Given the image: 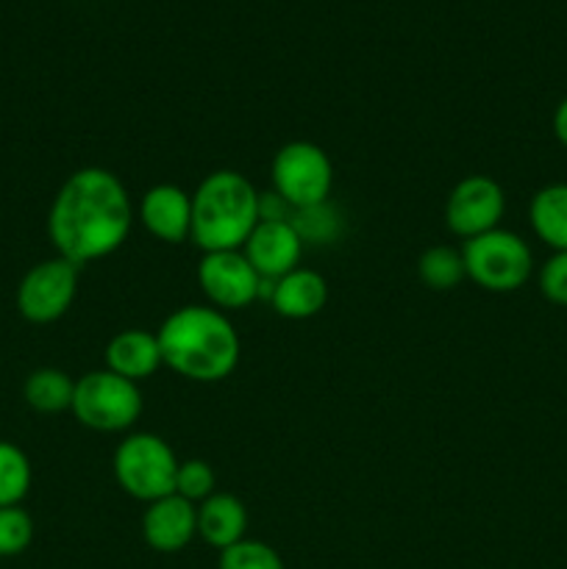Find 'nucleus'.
<instances>
[{
  "label": "nucleus",
  "mask_w": 567,
  "mask_h": 569,
  "mask_svg": "<svg viewBox=\"0 0 567 569\" xmlns=\"http://www.w3.org/2000/svg\"><path fill=\"white\" fill-rule=\"evenodd\" d=\"M133 226V203L120 178L103 167H81L56 192L48 237L61 259L76 267L122 248Z\"/></svg>",
  "instance_id": "nucleus-1"
},
{
  "label": "nucleus",
  "mask_w": 567,
  "mask_h": 569,
  "mask_svg": "<svg viewBox=\"0 0 567 569\" xmlns=\"http://www.w3.org/2000/svg\"><path fill=\"white\" fill-rule=\"evenodd\" d=\"M161 361L187 381L217 383L239 365V333L215 306H181L156 331Z\"/></svg>",
  "instance_id": "nucleus-2"
},
{
  "label": "nucleus",
  "mask_w": 567,
  "mask_h": 569,
  "mask_svg": "<svg viewBox=\"0 0 567 569\" xmlns=\"http://www.w3.org/2000/svg\"><path fill=\"white\" fill-rule=\"evenodd\" d=\"M261 220V194L237 170H215L192 194V242L203 253L242 250Z\"/></svg>",
  "instance_id": "nucleus-3"
},
{
  "label": "nucleus",
  "mask_w": 567,
  "mask_h": 569,
  "mask_svg": "<svg viewBox=\"0 0 567 569\" xmlns=\"http://www.w3.org/2000/svg\"><path fill=\"white\" fill-rule=\"evenodd\" d=\"M461 259H465L467 278L476 287L498 295L517 292L526 287L534 272V256L526 239L504 228L467 239Z\"/></svg>",
  "instance_id": "nucleus-4"
},
{
  "label": "nucleus",
  "mask_w": 567,
  "mask_h": 569,
  "mask_svg": "<svg viewBox=\"0 0 567 569\" xmlns=\"http://www.w3.org/2000/svg\"><path fill=\"white\" fill-rule=\"evenodd\" d=\"M70 411L89 431L120 433L142 415V392L117 372L92 370L76 381Z\"/></svg>",
  "instance_id": "nucleus-5"
},
{
  "label": "nucleus",
  "mask_w": 567,
  "mask_h": 569,
  "mask_svg": "<svg viewBox=\"0 0 567 569\" xmlns=\"http://www.w3.org/2000/svg\"><path fill=\"white\" fill-rule=\"evenodd\" d=\"M181 461L156 433H131L115 450V478L126 495L142 503L176 495V472Z\"/></svg>",
  "instance_id": "nucleus-6"
},
{
  "label": "nucleus",
  "mask_w": 567,
  "mask_h": 569,
  "mask_svg": "<svg viewBox=\"0 0 567 569\" xmlns=\"http://www.w3.org/2000/svg\"><path fill=\"white\" fill-rule=\"evenodd\" d=\"M272 192L289 209H311L328 203L334 187V164L326 150L315 142H287L278 148L270 164Z\"/></svg>",
  "instance_id": "nucleus-7"
},
{
  "label": "nucleus",
  "mask_w": 567,
  "mask_h": 569,
  "mask_svg": "<svg viewBox=\"0 0 567 569\" xmlns=\"http://www.w3.org/2000/svg\"><path fill=\"white\" fill-rule=\"evenodd\" d=\"M78 292V267L72 261L53 256L26 272L17 287V311L28 322L48 326L70 311Z\"/></svg>",
  "instance_id": "nucleus-8"
},
{
  "label": "nucleus",
  "mask_w": 567,
  "mask_h": 569,
  "mask_svg": "<svg viewBox=\"0 0 567 569\" xmlns=\"http://www.w3.org/2000/svg\"><path fill=\"white\" fill-rule=\"evenodd\" d=\"M506 211V194L495 178L467 176L450 189L445 203V222L456 237L467 239L500 228Z\"/></svg>",
  "instance_id": "nucleus-9"
},
{
  "label": "nucleus",
  "mask_w": 567,
  "mask_h": 569,
  "mask_svg": "<svg viewBox=\"0 0 567 569\" xmlns=\"http://www.w3.org/2000/svg\"><path fill=\"white\" fill-rule=\"evenodd\" d=\"M198 283L215 309H245L259 298L261 276L250 267L242 250L203 253L198 264Z\"/></svg>",
  "instance_id": "nucleus-10"
},
{
  "label": "nucleus",
  "mask_w": 567,
  "mask_h": 569,
  "mask_svg": "<svg viewBox=\"0 0 567 569\" xmlns=\"http://www.w3.org/2000/svg\"><path fill=\"white\" fill-rule=\"evenodd\" d=\"M242 253L261 278L278 281L300 264L304 237L292 220H259L242 244Z\"/></svg>",
  "instance_id": "nucleus-11"
},
{
  "label": "nucleus",
  "mask_w": 567,
  "mask_h": 569,
  "mask_svg": "<svg viewBox=\"0 0 567 569\" xmlns=\"http://www.w3.org/2000/svg\"><path fill=\"white\" fill-rule=\"evenodd\" d=\"M137 217L145 231L161 242H187L192 237V194L176 183H156L139 200Z\"/></svg>",
  "instance_id": "nucleus-12"
},
{
  "label": "nucleus",
  "mask_w": 567,
  "mask_h": 569,
  "mask_svg": "<svg viewBox=\"0 0 567 569\" xmlns=\"http://www.w3.org/2000/svg\"><path fill=\"white\" fill-rule=\"evenodd\" d=\"M198 537V506L181 495L148 503L142 515V539L156 553H178Z\"/></svg>",
  "instance_id": "nucleus-13"
},
{
  "label": "nucleus",
  "mask_w": 567,
  "mask_h": 569,
  "mask_svg": "<svg viewBox=\"0 0 567 569\" xmlns=\"http://www.w3.org/2000/svg\"><path fill=\"white\" fill-rule=\"evenodd\" d=\"M270 303L276 315L287 317V320H309L326 309L328 281L320 272L295 267L292 272L272 283Z\"/></svg>",
  "instance_id": "nucleus-14"
},
{
  "label": "nucleus",
  "mask_w": 567,
  "mask_h": 569,
  "mask_svg": "<svg viewBox=\"0 0 567 569\" xmlns=\"http://www.w3.org/2000/svg\"><path fill=\"white\" fill-rule=\"evenodd\" d=\"M161 365L165 361H161L159 339H156V333L142 331V328L120 331L106 345V370L117 372V376L128 378L133 383L153 376Z\"/></svg>",
  "instance_id": "nucleus-15"
},
{
  "label": "nucleus",
  "mask_w": 567,
  "mask_h": 569,
  "mask_svg": "<svg viewBox=\"0 0 567 569\" xmlns=\"http://www.w3.org/2000/svg\"><path fill=\"white\" fill-rule=\"evenodd\" d=\"M248 533V509L237 495L215 492L198 503V537L209 548L226 550L231 545L242 542Z\"/></svg>",
  "instance_id": "nucleus-16"
},
{
  "label": "nucleus",
  "mask_w": 567,
  "mask_h": 569,
  "mask_svg": "<svg viewBox=\"0 0 567 569\" xmlns=\"http://www.w3.org/2000/svg\"><path fill=\"white\" fill-rule=\"evenodd\" d=\"M528 222L548 248L567 250V183H548L528 206Z\"/></svg>",
  "instance_id": "nucleus-17"
},
{
  "label": "nucleus",
  "mask_w": 567,
  "mask_h": 569,
  "mask_svg": "<svg viewBox=\"0 0 567 569\" xmlns=\"http://www.w3.org/2000/svg\"><path fill=\"white\" fill-rule=\"evenodd\" d=\"M72 392H76V381L64 370H56V367L33 370L28 376L26 387H22L26 403L33 411H39V415H59V411H67L72 406Z\"/></svg>",
  "instance_id": "nucleus-18"
},
{
  "label": "nucleus",
  "mask_w": 567,
  "mask_h": 569,
  "mask_svg": "<svg viewBox=\"0 0 567 569\" xmlns=\"http://www.w3.org/2000/svg\"><path fill=\"white\" fill-rule=\"evenodd\" d=\"M417 276L434 292H450L467 278L461 250L450 248V244H434L417 261Z\"/></svg>",
  "instance_id": "nucleus-19"
},
{
  "label": "nucleus",
  "mask_w": 567,
  "mask_h": 569,
  "mask_svg": "<svg viewBox=\"0 0 567 569\" xmlns=\"http://www.w3.org/2000/svg\"><path fill=\"white\" fill-rule=\"evenodd\" d=\"M31 489V461L17 445L0 442V509L20 506Z\"/></svg>",
  "instance_id": "nucleus-20"
},
{
  "label": "nucleus",
  "mask_w": 567,
  "mask_h": 569,
  "mask_svg": "<svg viewBox=\"0 0 567 569\" xmlns=\"http://www.w3.org/2000/svg\"><path fill=\"white\" fill-rule=\"evenodd\" d=\"M217 569H287L284 567L281 556L276 553V548H270L267 542L259 539H248L231 545L220 553Z\"/></svg>",
  "instance_id": "nucleus-21"
},
{
  "label": "nucleus",
  "mask_w": 567,
  "mask_h": 569,
  "mask_svg": "<svg viewBox=\"0 0 567 569\" xmlns=\"http://www.w3.org/2000/svg\"><path fill=\"white\" fill-rule=\"evenodd\" d=\"M217 492V476L203 459H189L178 465L176 472V495H181L189 503H203L206 498Z\"/></svg>",
  "instance_id": "nucleus-22"
},
{
  "label": "nucleus",
  "mask_w": 567,
  "mask_h": 569,
  "mask_svg": "<svg viewBox=\"0 0 567 569\" xmlns=\"http://www.w3.org/2000/svg\"><path fill=\"white\" fill-rule=\"evenodd\" d=\"M33 539V520L20 506L0 509V559L20 556Z\"/></svg>",
  "instance_id": "nucleus-23"
},
{
  "label": "nucleus",
  "mask_w": 567,
  "mask_h": 569,
  "mask_svg": "<svg viewBox=\"0 0 567 569\" xmlns=\"http://www.w3.org/2000/svg\"><path fill=\"white\" fill-rule=\"evenodd\" d=\"M539 292L556 306H567V250H556L539 270Z\"/></svg>",
  "instance_id": "nucleus-24"
},
{
  "label": "nucleus",
  "mask_w": 567,
  "mask_h": 569,
  "mask_svg": "<svg viewBox=\"0 0 567 569\" xmlns=\"http://www.w3.org/2000/svg\"><path fill=\"white\" fill-rule=\"evenodd\" d=\"M554 137L567 148V98L554 111Z\"/></svg>",
  "instance_id": "nucleus-25"
}]
</instances>
